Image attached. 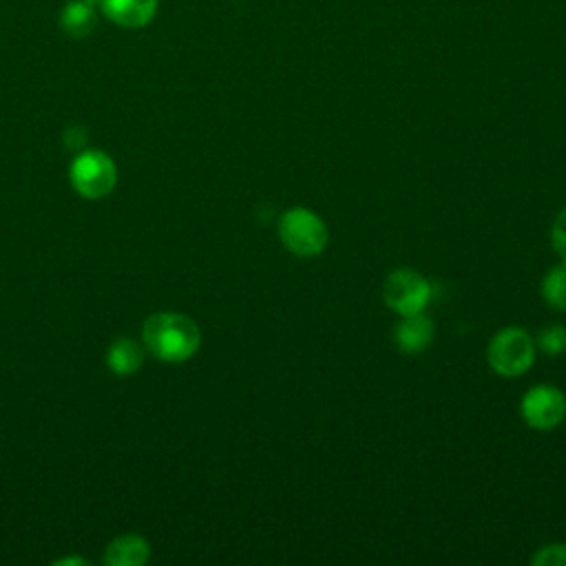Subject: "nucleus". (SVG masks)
<instances>
[{
	"instance_id": "1",
	"label": "nucleus",
	"mask_w": 566,
	"mask_h": 566,
	"mask_svg": "<svg viewBox=\"0 0 566 566\" xmlns=\"http://www.w3.org/2000/svg\"><path fill=\"white\" fill-rule=\"evenodd\" d=\"M142 340L148 354L164 363H184L201 345L199 325L179 312L150 314L142 325Z\"/></svg>"
},
{
	"instance_id": "2",
	"label": "nucleus",
	"mask_w": 566,
	"mask_h": 566,
	"mask_svg": "<svg viewBox=\"0 0 566 566\" xmlns=\"http://www.w3.org/2000/svg\"><path fill=\"white\" fill-rule=\"evenodd\" d=\"M69 179L84 199H104L117 184V166L113 157L99 148L82 150L69 166Z\"/></svg>"
},
{
	"instance_id": "3",
	"label": "nucleus",
	"mask_w": 566,
	"mask_h": 566,
	"mask_svg": "<svg viewBox=\"0 0 566 566\" xmlns=\"http://www.w3.org/2000/svg\"><path fill=\"white\" fill-rule=\"evenodd\" d=\"M279 237L296 256H316L327 245L329 232L325 221L310 208H290L279 219Z\"/></svg>"
},
{
	"instance_id": "4",
	"label": "nucleus",
	"mask_w": 566,
	"mask_h": 566,
	"mask_svg": "<svg viewBox=\"0 0 566 566\" xmlns=\"http://www.w3.org/2000/svg\"><path fill=\"white\" fill-rule=\"evenodd\" d=\"M486 360L500 376H520L535 360V340L522 327H504L491 338L486 347Z\"/></svg>"
},
{
	"instance_id": "5",
	"label": "nucleus",
	"mask_w": 566,
	"mask_h": 566,
	"mask_svg": "<svg viewBox=\"0 0 566 566\" xmlns=\"http://www.w3.org/2000/svg\"><path fill=\"white\" fill-rule=\"evenodd\" d=\"M431 283L416 270L398 268L382 283V301L400 316L418 314L429 305Z\"/></svg>"
},
{
	"instance_id": "6",
	"label": "nucleus",
	"mask_w": 566,
	"mask_h": 566,
	"mask_svg": "<svg viewBox=\"0 0 566 566\" xmlns=\"http://www.w3.org/2000/svg\"><path fill=\"white\" fill-rule=\"evenodd\" d=\"M520 413L531 429H555L566 416V396L555 385H535L524 394Z\"/></svg>"
},
{
	"instance_id": "7",
	"label": "nucleus",
	"mask_w": 566,
	"mask_h": 566,
	"mask_svg": "<svg viewBox=\"0 0 566 566\" xmlns=\"http://www.w3.org/2000/svg\"><path fill=\"white\" fill-rule=\"evenodd\" d=\"M95 7L122 29H144L155 20L159 0H95Z\"/></svg>"
},
{
	"instance_id": "8",
	"label": "nucleus",
	"mask_w": 566,
	"mask_h": 566,
	"mask_svg": "<svg viewBox=\"0 0 566 566\" xmlns=\"http://www.w3.org/2000/svg\"><path fill=\"white\" fill-rule=\"evenodd\" d=\"M433 332V321L427 314L418 312L402 316V321L394 329V340L405 354H418L431 345Z\"/></svg>"
},
{
	"instance_id": "9",
	"label": "nucleus",
	"mask_w": 566,
	"mask_h": 566,
	"mask_svg": "<svg viewBox=\"0 0 566 566\" xmlns=\"http://www.w3.org/2000/svg\"><path fill=\"white\" fill-rule=\"evenodd\" d=\"M97 18L99 11L95 0H71L60 11V29L66 38L82 40L95 31Z\"/></svg>"
},
{
	"instance_id": "10",
	"label": "nucleus",
	"mask_w": 566,
	"mask_h": 566,
	"mask_svg": "<svg viewBox=\"0 0 566 566\" xmlns=\"http://www.w3.org/2000/svg\"><path fill=\"white\" fill-rule=\"evenodd\" d=\"M150 557V544L137 533L115 537L104 551V564L108 566H142Z\"/></svg>"
},
{
	"instance_id": "11",
	"label": "nucleus",
	"mask_w": 566,
	"mask_h": 566,
	"mask_svg": "<svg viewBox=\"0 0 566 566\" xmlns=\"http://www.w3.org/2000/svg\"><path fill=\"white\" fill-rule=\"evenodd\" d=\"M144 363V349L133 338H117L111 343L106 352V365L117 376H130L135 374Z\"/></svg>"
},
{
	"instance_id": "12",
	"label": "nucleus",
	"mask_w": 566,
	"mask_h": 566,
	"mask_svg": "<svg viewBox=\"0 0 566 566\" xmlns=\"http://www.w3.org/2000/svg\"><path fill=\"white\" fill-rule=\"evenodd\" d=\"M542 296L551 310H566V261L553 265L542 279Z\"/></svg>"
},
{
	"instance_id": "13",
	"label": "nucleus",
	"mask_w": 566,
	"mask_h": 566,
	"mask_svg": "<svg viewBox=\"0 0 566 566\" xmlns=\"http://www.w3.org/2000/svg\"><path fill=\"white\" fill-rule=\"evenodd\" d=\"M535 345L548 356H559L562 352H566V327L559 325V323L544 325L537 334Z\"/></svg>"
},
{
	"instance_id": "14",
	"label": "nucleus",
	"mask_w": 566,
	"mask_h": 566,
	"mask_svg": "<svg viewBox=\"0 0 566 566\" xmlns=\"http://www.w3.org/2000/svg\"><path fill=\"white\" fill-rule=\"evenodd\" d=\"M533 566H566V544H546L531 557Z\"/></svg>"
},
{
	"instance_id": "15",
	"label": "nucleus",
	"mask_w": 566,
	"mask_h": 566,
	"mask_svg": "<svg viewBox=\"0 0 566 566\" xmlns=\"http://www.w3.org/2000/svg\"><path fill=\"white\" fill-rule=\"evenodd\" d=\"M551 243H553L555 252L562 256V261H566V208H562V212L553 221Z\"/></svg>"
},
{
	"instance_id": "16",
	"label": "nucleus",
	"mask_w": 566,
	"mask_h": 566,
	"mask_svg": "<svg viewBox=\"0 0 566 566\" xmlns=\"http://www.w3.org/2000/svg\"><path fill=\"white\" fill-rule=\"evenodd\" d=\"M55 564H86V562L77 559V557H64V559H57Z\"/></svg>"
}]
</instances>
